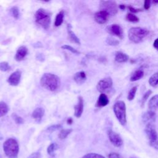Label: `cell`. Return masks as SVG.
I'll list each match as a JSON object with an SVG mask.
<instances>
[{"instance_id": "cell-25", "label": "cell", "mask_w": 158, "mask_h": 158, "mask_svg": "<svg viewBox=\"0 0 158 158\" xmlns=\"http://www.w3.org/2000/svg\"><path fill=\"white\" fill-rule=\"evenodd\" d=\"M9 112V107L7 104L4 102H0V118L4 116Z\"/></svg>"}, {"instance_id": "cell-13", "label": "cell", "mask_w": 158, "mask_h": 158, "mask_svg": "<svg viewBox=\"0 0 158 158\" xmlns=\"http://www.w3.org/2000/svg\"><path fill=\"white\" fill-rule=\"evenodd\" d=\"M84 108V102L83 99L81 96H78V102L74 106V115L77 118H80L83 112Z\"/></svg>"}, {"instance_id": "cell-18", "label": "cell", "mask_w": 158, "mask_h": 158, "mask_svg": "<svg viewBox=\"0 0 158 158\" xmlns=\"http://www.w3.org/2000/svg\"><path fill=\"white\" fill-rule=\"evenodd\" d=\"M44 115V109L42 107L36 108L31 114V117L36 121L40 122Z\"/></svg>"}, {"instance_id": "cell-37", "label": "cell", "mask_w": 158, "mask_h": 158, "mask_svg": "<svg viewBox=\"0 0 158 158\" xmlns=\"http://www.w3.org/2000/svg\"><path fill=\"white\" fill-rule=\"evenodd\" d=\"M107 44H109V45H112V46H115V45H117L118 44V41L117 40H116L115 39H114L112 38L109 37L107 39Z\"/></svg>"}, {"instance_id": "cell-46", "label": "cell", "mask_w": 158, "mask_h": 158, "mask_svg": "<svg viewBox=\"0 0 158 158\" xmlns=\"http://www.w3.org/2000/svg\"><path fill=\"white\" fill-rule=\"evenodd\" d=\"M153 2H154V3H158V1H154Z\"/></svg>"}, {"instance_id": "cell-4", "label": "cell", "mask_w": 158, "mask_h": 158, "mask_svg": "<svg viewBox=\"0 0 158 158\" xmlns=\"http://www.w3.org/2000/svg\"><path fill=\"white\" fill-rule=\"evenodd\" d=\"M36 22L45 30H48L51 24V14L46 9L40 8L35 14Z\"/></svg>"}, {"instance_id": "cell-17", "label": "cell", "mask_w": 158, "mask_h": 158, "mask_svg": "<svg viewBox=\"0 0 158 158\" xmlns=\"http://www.w3.org/2000/svg\"><path fill=\"white\" fill-rule=\"evenodd\" d=\"M73 80L78 85H82L86 80V75L84 71H80L74 74Z\"/></svg>"}, {"instance_id": "cell-14", "label": "cell", "mask_w": 158, "mask_h": 158, "mask_svg": "<svg viewBox=\"0 0 158 158\" xmlns=\"http://www.w3.org/2000/svg\"><path fill=\"white\" fill-rule=\"evenodd\" d=\"M156 115L154 110H148L144 113L143 115V122L148 124V123H153L156 121Z\"/></svg>"}, {"instance_id": "cell-34", "label": "cell", "mask_w": 158, "mask_h": 158, "mask_svg": "<svg viewBox=\"0 0 158 158\" xmlns=\"http://www.w3.org/2000/svg\"><path fill=\"white\" fill-rule=\"evenodd\" d=\"M82 158H105L103 156L96 153H88L85 154Z\"/></svg>"}, {"instance_id": "cell-33", "label": "cell", "mask_w": 158, "mask_h": 158, "mask_svg": "<svg viewBox=\"0 0 158 158\" xmlns=\"http://www.w3.org/2000/svg\"><path fill=\"white\" fill-rule=\"evenodd\" d=\"M12 117L17 124H22L24 123L23 118L22 117L19 116V115H17L15 113H13L12 114Z\"/></svg>"}, {"instance_id": "cell-15", "label": "cell", "mask_w": 158, "mask_h": 158, "mask_svg": "<svg viewBox=\"0 0 158 158\" xmlns=\"http://www.w3.org/2000/svg\"><path fill=\"white\" fill-rule=\"evenodd\" d=\"M27 53L28 49L27 47L25 46H21L17 49L14 58L17 61H21L25 57Z\"/></svg>"}, {"instance_id": "cell-23", "label": "cell", "mask_w": 158, "mask_h": 158, "mask_svg": "<svg viewBox=\"0 0 158 158\" xmlns=\"http://www.w3.org/2000/svg\"><path fill=\"white\" fill-rule=\"evenodd\" d=\"M64 10H60L56 15L55 20H54V25L55 27H59L64 21Z\"/></svg>"}, {"instance_id": "cell-27", "label": "cell", "mask_w": 158, "mask_h": 158, "mask_svg": "<svg viewBox=\"0 0 158 158\" xmlns=\"http://www.w3.org/2000/svg\"><path fill=\"white\" fill-rule=\"evenodd\" d=\"M126 19L128 21L133 23H136L139 22V18L133 13H128L126 15Z\"/></svg>"}, {"instance_id": "cell-5", "label": "cell", "mask_w": 158, "mask_h": 158, "mask_svg": "<svg viewBox=\"0 0 158 158\" xmlns=\"http://www.w3.org/2000/svg\"><path fill=\"white\" fill-rule=\"evenodd\" d=\"M113 110L120 123L123 126L125 125L127 123L125 103L122 101H117L113 106Z\"/></svg>"}, {"instance_id": "cell-38", "label": "cell", "mask_w": 158, "mask_h": 158, "mask_svg": "<svg viewBox=\"0 0 158 158\" xmlns=\"http://www.w3.org/2000/svg\"><path fill=\"white\" fill-rule=\"evenodd\" d=\"M109 158H123L120 154L116 152H111L108 155Z\"/></svg>"}, {"instance_id": "cell-9", "label": "cell", "mask_w": 158, "mask_h": 158, "mask_svg": "<svg viewBox=\"0 0 158 158\" xmlns=\"http://www.w3.org/2000/svg\"><path fill=\"white\" fill-rule=\"evenodd\" d=\"M107 136L110 141L114 146L120 147L123 144V140L122 138L118 133L112 131V130H109L107 131Z\"/></svg>"}, {"instance_id": "cell-7", "label": "cell", "mask_w": 158, "mask_h": 158, "mask_svg": "<svg viewBox=\"0 0 158 158\" xmlns=\"http://www.w3.org/2000/svg\"><path fill=\"white\" fill-rule=\"evenodd\" d=\"M113 81L110 77H106L99 81L96 85V88L101 93H104L112 86Z\"/></svg>"}, {"instance_id": "cell-19", "label": "cell", "mask_w": 158, "mask_h": 158, "mask_svg": "<svg viewBox=\"0 0 158 158\" xmlns=\"http://www.w3.org/2000/svg\"><path fill=\"white\" fill-rule=\"evenodd\" d=\"M67 33H68V35H69V37L70 40L71 41L75 43V44H80V39L77 36V35L75 34V33L72 31V27L70 24H68L67 25Z\"/></svg>"}, {"instance_id": "cell-45", "label": "cell", "mask_w": 158, "mask_h": 158, "mask_svg": "<svg viewBox=\"0 0 158 158\" xmlns=\"http://www.w3.org/2000/svg\"><path fill=\"white\" fill-rule=\"evenodd\" d=\"M118 7L121 9H124L125 8V5H123V4H120L118 6Z\"/></svg>"}, {"instance_id": "cell-10", "label": "cell", "mask_w": 158, "mask_h": 158, "mask_svg": "<svg viewBox=\"0 0 158 158\" xmlns=\"http://www.w3.org/2000/svg\"><path fill=\"white\" fill-rule=\"evenodd\" d=\"M109 14L104 10H99L94 15V19L99 24L106 23L109 18Z\"/></svg>"}, {"instance_id": "cell-20", "label": "cell", "mask_w": 158, "mask_h": 158, "mask_svg": "<svg viewBox=\"0 0 158 158\" xmlns=\"http://www.w3.org/2000/svg\"><path fill=\"white\" fill-rule=\"evenodd\" d=\"M129 60V57L128 56L123 53L122 52H117L115 54V60L118 63H123L126 62Z\"/></svg>"}, {"instance_id": "cell-28", "label": "cell", "mask_w": 158, "mask_h": 158, "mask_svg": "<svg viewBox=\"0 0 158 158\" xmlns=\"http://www.w3.org/2000/svg\"><path fill=\"white\" fill-rule=\"evenodd\" d=\"M136 91H137V87L136 86H133L130 89V91L128 93V95H127L128 100L132 101L135 98Z\"/></svg>"}, {"instance_id": "cell-35", "label": "cell", "mask_w": 158, "mask_h": 158, "mask_svg": "<svg viewBox=\"0 0 158 158\" xmlns=\"http://www.w3.org/2000/svg\"><path fill=\"white\" fill-rule=\"evenodd\" d=\"M152 94V91L151 90H148L144 94V95L142 97V99H141V106L144 105V104L145 103V102L147 101V99H148V98L149 97V96Z\"/></svg>"}, {"instance_id": "cell-43", "label": "cell", "mask_w": 158, "mask_h": 158, "mask_svg": "<svg viewBox=\"0 0 158 158\" xmlns=\"http://www.w3.org/2000/svg\"><path fill=\"white\" fill-rule=\"evenodd\" d=\"M153 46H154V48L156 50L158 51V38H157L154 40V43H153Z\"/></svg>"}, {"instance_id": "cell-39", "label": "cell", "mask_w": 158, "mask_h": 158, "mask_svg": "<svg viewBox=\"0 0 158 158\" xmlns=\"http://www.w3.org/2000/svg\"><path fill=\"white\" fill-rule=\"evenodd\" d=\"M28 158H41V154L40 152H35L30 154Z\"/></svg>"}, {"instance_id": "cell-40", "label": "cell", "mask_w": 158, "mask_h": 158, "mask_svg": "<svg viewBox=\"0 0 158 158\" xmlns=\"http://www.w3.org/2000/svg\"><path fill=\"white\" fill-rule=\"evenodd\" d=\"M128 9L130 10V11L131 12H133V13H137V12H140V11H142V10H143L141 9H136V8H135V7L131 6H129L128 7Z\"/></svg>"}, {"instance_id": "cell-2", "label": "cell", "mask_w": 158, "mask_h": 158, "mask_svg": "<svg viewBox=\"0 0 158 158\" xmlns=\"http://www.w3.org/2000/svg\"><path fill=\"white\" fill-rule=\"evenodd\" d=\"M3 150L8 158H17L19 152V146L14 138H9L3 143Z\"/></svg>"}, {"instance_id": "cell-12", "label": "cell", "mask_w": 158, "mask_h": 158, "mask_svg": "<svg viewBox=\"0 0 158 158\" xmlns=\"http://www.w3.org/2000/svg\"><path fill=\"white\" fill-rule=\"evenodd\" d=\"M21 76V71L19 70H15L12 74H10L9 78H7L8 83L11 86H17L20 81Z\"/></svg>"}, {"instance_id": "cell-11", "label": "cell", "mask_w": 158, "mask_h": 158, "mask_svg": "<svg viewBox=\"0 0 158 158\" xmlns=\"http://www.w3.org/2000/svg\"><path fill=\"white\" fill-rule=\"evenodd\" d=\"M107 31L120 39H122L123 37V30L122 28L118 24H112L107 28Z\"/></svg>"}, {"instance_id": "cell-6", "label": "cell", "mask_w": 158, "mask_h": 158, "mask_svg": "<svg viewBox=\"0 0 158 158\" xmlns=\"http://www.w3.org/2000/svg\"><path fill=\"white\" fill-rule=\"evenodd\" d=\"M99 8L101 10L106 11L110 15H114L118 12V6L113 1H101L99 4Z\"/></svg>"}, {"instance_id": "cell-36", "label": "cell", "mask_w": 158, "mask_h": 158, "mask_svg": "<svg viewBox=\"0 0 158 158\" xmlns=\"http://www.w3.org/2000/svg\"><path fill=\"white\" fill-rule=\"evenodd\" d=\"M60 127H61V125H60V124H54V125L49 126L47 128V131H49V132H53V131L59 129Z\"/></svg>"}, {"instance_id": "cell-22", "label": "cell", "mask_w": 158, "mask_h": 158, "mask_svg": "<svg viewBox=\"0 0 158 158\" xmlns=\"http://www.w3.org/2000/svg\"><path fill=\"white\" fill-rule=\"evenodd\" d=\"M144 75V72L142 69H138L135 70L131 75L130 80L131 81H136L141 79Z\"/></svg>"}, {"instance_id": "cell-32", "label": "cell", "mask_w": 158, "mask_h": 158, "mask_svg": "<svg viewBox=\"0 0 158 158\" xmlns=\"http://www.w3.org/2000/svg\"><path fill=\"white\" fill-rule=\"evenodd\" d=\"M11 69L10 66L7 62H0V70L2 72H7Z\"/></svg>"}, {"instance_id": "cell-21", "label": "cell", "mask_w": 158, "mask_h": 158, "mask_svg": "<svg viewBox=\"0 0 158 158\" xmlns=\"http://www.w3.org/2000/svg\"><path fill=\"white\" fill-rule=\"evenodd\" d=\"M148 106L151 110H154L158 107V94L154 95L149 99Z\"/></svg>"}, {"instance_id": "cell-31", "label": "cell", "mask_w": 158, "mask_h": 158, "mask_svg": "<svg viewBox=\"0 0 158 158\" xmlns=\"http://www.w3.org/2000/svg\"><path fill=\"white\" fill-rule=\"evenodd\" d=\"M61 48L64 49H66L67 51H69L70 52L73 53V54H80V52L76 49L75 48H74L73 47L70 46V45H67V44H64L63 46H61Z\"/></svg>"}, {"instance_id": "cell-41", "label": "cell", "mask_w": 158, "mask_h": 158, "mask_svg": "<svg viewBox=\"0 0 158 158\" xmlns=\"http://www.w3.org/2000/svg\"><path fill=\"white\" fill-rule=\"evenodd\" d=\"M150 7H151V1L148 0L145 1L144 2V8L146 10H148L150 8Z\"/></svg>"}, {"instance_id": "cell-3", "label": "cell", "mask_w": 158, "mask_h": 158, "mask_svg": "<svg viewBox=\"0 0 158 158\" xmlns=\"http://www.w3.org/2000/svg\"><path fill=\"white\" fill-rule=\"evenodd\" d=\"M149 31L148 29L141 27H132L128 31L129 40L136 44L139 43L148 35Z\"/></svg>"}, {"instance_id": "cell-44", "label": "cell", "mask_w": 158, "mask_h": 158, "mask_svg": "<svg viewBox=\"0 0 158 158\" xmlns=\"http://www.w3.org/2000/svg\"><path fill=\"white\" fill-rule=\"evenodd\" d=\"M67 123L69 125H71V124L73 123V119H72V118H71V117L68 118L67 120Z\"/></svg>"}, {"instance_id": "cell-26", "label": "cell", "mask_w": 158, "mask_h": 158, "mask_svg": "<svg viewBox=\"0 0 158 158\" xmlns=\"http://www.w3.org/2000/svg\"><path fill=\"white\" fill-rule=\"evenodd\" d=\"M72 131V129H62L59 133L58 137L60 139H65Z\"/></svg>"}, {"instance_id": "cell-47", "label": "cell", "mask_w": 158, "mask_h": 158, "mask_svg": "<svg viewBox=\"0 0 158 158\" xmlns=\"http://www.w3.org/2000/svg\"><path fill=\"white\" fill-rule=\"evenodd\" d=\"M131 158H135V157H131Z\"/></svg>"}, {"instance_id": "cell-8", "label": "cell", "mask_w": 158, "mask_h": 158, "mask_svg": "<svg viewBox=\"0 0 158 158\" xmlns=\"http://www.w3.org/2000/svg\"><path fill=\"white\" fill-rule=\"evenodd\" d=\"M145 133L149 141V144L154 142L158 138V135L153 123H148L145 127Z\"/></svg>"}, {"instance_id": "cell-29", "label": "cell", "mask_w": 158, "mask_h": 158, "mask_svg": "<svg viewBox=\"0 0 158 158\" xmlns=\"http://www.w3.org/2000/svg\"><path fill=\"white\" fill-rule=\"evenodd\" d=\"M10 13L12 14V15L13 16V17L15 19H18L19 18L20 16V12H19V9L17 6H13L12 7H11L10 10Z\"/></svg>"}, {"instance_id": "cell-30", "label": "cell", "mask_w": 158, "mask_h": 158, "mask_svg": "<svg viewBox=\"0 0 158 158\" xmlns=\"http://www.w3.org/2000/svg\"><path fill=\"white\" fill-rule=\"evenodd\" d=\"M57 144L56 143H51L48 148H47V152L48 153L49 155L51 156H53L54 155V151L55 150L57 149Z\"/></svg>"}, {"instance_id": "cell-1", "label": "cell", "mask_w": 158, "mask_h": 158, "mask_svg": "<svg viewBox=\"0 0 158 158\" xmlns=\"http://www.w3.org/2000/svg\"><path fill=\"white\" fill-rule=\"evenodd\" d=\"M40 84L44 88L50 91H54L59 88L60 80L59 77L55 74L45 73L41 77Z\"/></svg>"}, {"instance_id": "cell-24", "label": "cell", "mask_w": 158, "mask_h": 158, "mask_svg": "<svg viewBox=\"0 0 158 158\" xmlns=\"http://www.w3.org/2000/svg\"><path fill=\"white\" fill-rule=\"evenodd\" d=\"M149 84L152 87L158 86V72L152 75L149 79Z\"/></svg>"}, {"instance_id": "cell-42", "label": "cell", "mask_w": 158, "mask_h": 158, "mask_svg": "<svg viewBox=\"0 0 158 158\" xmlns=\"http://www.w3.org/2000/svg\"><path fill=\"white\" fill-rule=\"evenodd\" d=\"M152 147H153L154 148H155L156 149H158V138L156 139V141H155L154 142L150 143L149 144Z\"/></svg>"}, {"instance_id": "cell-16", "label": "cell", "mask_w": 158, "mask_h": 158, "mask_svg": "<svg viewBox=\"0 0 158 158\" xmlns=\"http://www.w3.org/2000/svg\"><path fill=\"white\" fill-rule=\"evenodd\" d=\"M109 102V100L107 95L104 93H101L96 103V106L97 107H102L107 106Z\"/></svg>"}]
</instances>
